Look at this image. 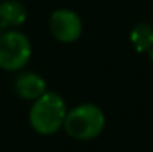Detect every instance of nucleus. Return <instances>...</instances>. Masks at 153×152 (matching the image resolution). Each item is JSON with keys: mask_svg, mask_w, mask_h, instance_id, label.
<instances>
[{"mask_svg": "<svg viewBox=\"0 0 153 152\" xmlns=\"http://www.w3.org/2000/svg\"><path fill=\"white\" fill-rule=\"evenodd\" d=\"M67 106L64 98L56 92H46L34 100L30 110V124L41 136H52L64 128Z\"/></svg>", "mask_w": 153, "mask_h": 152, "instance_id": "nucleus-1", "label": "nucleus"}, {"mask_svg": "<svg viewBox=\"0 0 153 152\" xmlns=\"http://www.w3.org/2000/svg\"><path fill=\"white\" fill-rule=\"evenodd\" d=\"M106 116L103 110L93 103H83L67 111L64 129L75 141H91L103 133Z\"/></svg>", "mask_w": 153, "mask_h": 152, "instance_id": "nucleus-2", "label": "nucleus"}, {"mask_svg": "<svg viewBox=\"0 0 153 152\" xmlns=\"http://www.w3.org/2000/svg\"><path fill=\"white\" fill-rule=\"evenodd\" d=\"M31 57L30 39L20 31H7L0 34V69L18 70L25 67Z\"/></svg>", "mask_w": 153, "mask_h": 152, "instance_id": "nucleus-3", "label": "nucleus"}, {"mask_svg": "<svg viewBox=\"0 0 153 152\" xmlns=\"http://www.w3.org/2000/svg\"><path fill=\"white\" fill-rule=\"evenodd\" d=\"M51 33L54 38L59 39L60 43H74L80 38L83 31V25L80 16L72 10H56L51 15L49 20Z\"/></svg>", "mask_w": 153, "mask_h": 152, "instance_id": "nucleus-4", "label": "nucleus"}, {"mask_svg": "<svg viewBox=\"0 0 153 152\" xmlns=\"http://www.w3.org/2000/svg\"><path fill=\"white\" fill-rule=\"evenodd\" d=\"M15 90L18 97H21L23 100H38L41 95H44L46 90V82L41 75L33 74V72H26L21 74L15 82Z\"/></svg>", "mask_w": 153, "mask_h": 152, "instance_id": "nucleus-5", "label": "nucleus"}, {"mask_svg": "<svg viewBox=\"0 0 153 152\" xmlns=\"http://www.w3.org/2000/svg\"><path fill=\"white\" fill-rule=\"evenodd\" d=\"M0 15L7 26H20L26 21V8L16 0H7L0 3Z\"/></svg>", "mask_w": 153, "mask_h": 152, "instance_id": "nucleus-6", "label": "nucleus"}, {"mask_svg": "<svg viewBox=\"0 0 153 152\" xmlns=\"http://www.w3.org/2000/svg\"><path fill=\"white\" fill-rule=\"evenodd\" d=\"M130 41L137 52H145L153 48V28L148 23H138L130 33Z\"/></svg>", "mask_w": 153, "mask_h": 152, "instance_id": "nucleus-7", "label": "nucleus"}, {"mask_svg": "<svg viewBox=\"0 0 153 152\" xmlns=\"http://www.w3.org/2000/svg\"><path fill=\"white\" fill-rule=\"evenodd\" d=\"M7 28V25H5V21H3V18H2V15H0V33H2L3 30Z\"/></svg>", "mask_w": 153, "mask_h": 152, "instance_id": "nucleus-8", "label": "nucleus"}, {"mask_svg": "<svg viewBox=\"0 0 153 152\" xmlns=\"http://www.w3.org/2000/svg\"><path fill=\"white\" fill-rule=\"evenodd\" d=\"M150 59H152V62H153V48L150 49Z\"/></svg>", "mask_w": 153, "mask_h": 152, "instance_id": "nucleus-9", "label": "nucleus"}]
</instances>
